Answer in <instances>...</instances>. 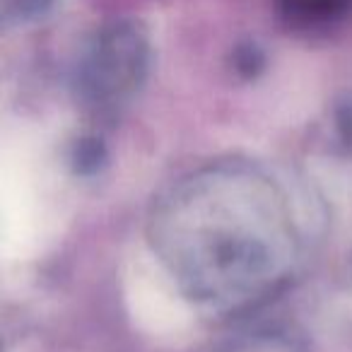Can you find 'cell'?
<instances>
[{"label": "cell", "mask_w": 352, "mask_h": 352, "mask_svg": "<svg viewBox=\"0 0 352 352\" xmlns=\"http://www.w3.org/2000/svg\"><path fill=\"white\" fill-rule=\"evenodd\" d=\"M150 246L193 304L217 314L261 307L289 285L307 251V217L287 184L256 162H212L155 203Z\"/></svg>", "instance_id": "1"}, {"label": "cell", "mask_w": 352, "mask_h": 352, "mask_svg": "<svg viewBox=\"0 0 352 352\" xmlns=\"http://www.w3.org/2000/svg\"><path fill=\"white\" fill-rule=\"evenodd\" d=\"M107 162V152H104L102 140L97 138H82L75 142L73 150V166L78 174H94L99 171Z\"/></svg>", "instance_id": "4"}, {"label": "cell", "mask_w": 352, "mask_h": 352, "mask_svg": "<svg viewBox=\"0 0 352 352\" xmlns=\"http://www.w3.org/2000/svg\"><path fill=\"white\" fill-rule=\"evenodd\" d=\"M140 75L142 58L135 46L111 44L87 65L80 80V99L92 113L107 116L133 97Z\"/></svg>", "instance_id": "2"}, {"label": "cell", "mask_w": 352, "mask_h": 352, "mask_svg": "<svg viewBox=\"0 0 352 352\" xmlns=\"http://www.w3.org/2000/svg\"><path fill=\"white\" fill-rule=\"evenodd\" d=\"M220 352H302L299 345L280 331H251L232 338Z\"/></svg>", "instance_id": "3"}]
</instances>
